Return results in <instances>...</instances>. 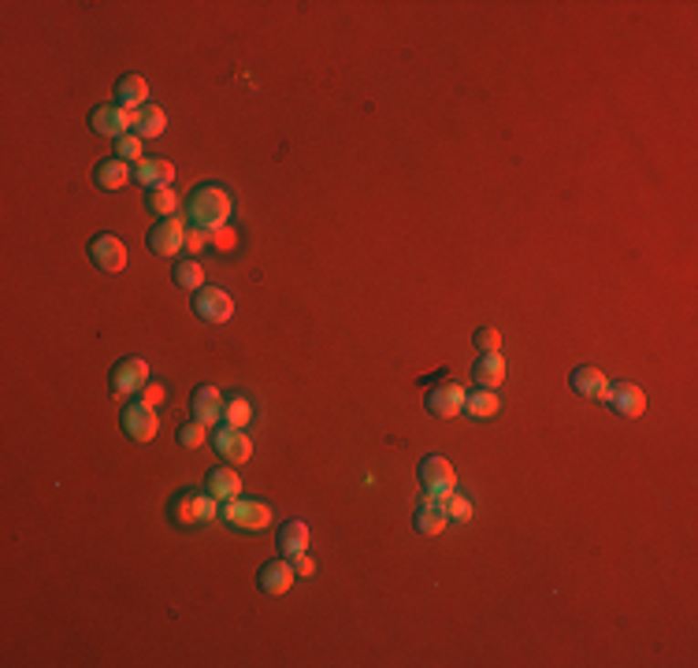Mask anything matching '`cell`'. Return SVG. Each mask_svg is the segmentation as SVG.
I'll use <instances>...</instances> for the list:
<instances>
[{"label":"cell","mask_w":698,"mask_h":668,"mask_svg":"<svg viewBox=\"0 0 698 668\" xmlns=\"http://www.w3.org/2000/svg\"><path fill=\"white\" fill-rule=\"evenodd\" d=\"M231 193L224 190V186H197L193 193H190V201H186V212H190V219H193V227H201V231H216V227H224V223L231 219Z\"/></svg>","instance_id":"1"},{"label":"cell","mask_w":698,"mask_h":668,"mask_svg":"<svg viewBox=\"0 0 698 668\" xmlns=\"http://www.w3.org/2000/svg\"><path fill=\"white\" fill-rule=\"evenodd\" d=\"M220 517L238 531H264L272 524V506L267 501H253V497H234L220 509Z\"/></svg>","instance_id":"2"},{"label":"cell","mask_w":698,"mask_h":668,"mask_svg":"<svg viewBox=\"0 0 698 668\" xmlns=\"http://www.w3.org/2000/svg\"><path fill=\"white\" fill-rule=\"evenodd\" d=\"M220 509H216V497L212 494H190L182 490L175 501H172V520L182 524V527H193V524H208L216 520Z\"/></svg>","instance_id":"3"},{"label":"cell","mask_w":698,"mask_h":668,"mask_svg":"<svg viewBox=\"0 0 698 668\" xmlns=\"http://www.w3.org/2000/svg\"><path fill=\"white\" fill-rule=\"evenodd\" d=\"M420 483H423V497H435L443 501L450 490H457V475H453V464L439 454L423 457L420 461Z\"/></svg>","instance_id":"4"},{"label":"cell","mask_w":698,"mask_h":668,"mask_svg":"<svg viewBox=\"0 0 698 668\" xmlns=\"http://www.w3.org/2000/svg\"><path fill=\"white\" fill-rule=\"evenodd\" d=\"M89 127L100 134V138H127L130 130H134V111L130 108H123V104H100L93 116H89Z\"/></svg>","instance_id":"5"},{"label":"cell","mask_w":698,"mask_h":668,"mask_svg":"<svg viewBox=\"0 0 698 668\" xmlns=\"http://www.w3.org/2000/svg\"><path fill=\"white\" fill-rule=\"evenodd\" d=\"M149 249L156 256H179L186 249V223L179 215H164L149 231Z\"/></svg>","instance_id":"6"},{"label":"cell","mask_w":698,"mask_h":668,"mask_svg":"<svg viewBox=\"0 0 698 668\" xmlns=\"http://www.w3.org/2000/svg\"><path fill=\"white\" fill-rule=\"evenodd\" d=\"M149 386V364L141 357H127L112 368V394L116 398H130V394H141Z\"/></svg>","instance_id":"7"},{"label":"cell","mask_w":698,"mask_h":668,"mask_svg":"<svg viewBox=\"0 0 698 668\" xmlns=\"http://www.w3.org/2000/svg\"><path fill=\"white\" fill-rule=\"evenodd\" d=\"M193 312L204 319V323H227L234 316V301L227 290L220 287H201L197 297H193Z\"/></svg>","instance_id":"8"},{"label":"cell","mask_w":698,"mask_h":668,"mask_svg":"<svg viewBox=\"0 0 698 668\" xmlns=\"http://www.w3.org/2000/svg\"><path fill=\"white\" fill-rule=\"evenodd\" d=\"M602 402H606L617 416H624V420H639L642 412H647V394H642L635 382H617V386H609Z\"/></svg>","instance_id":"9"},{"label":"cell","mask_w":698,"mask_h":668,"mask_svg":"<svg viewBox=\"0 0 698 668\" xmlns=\"http://www.w3.org/2000/svg\"><path fill=\"white\" fill-rule=\"evenodd\" d=\"M89 260L104 271V275H120L127 267V245L116 235H97L89 242Z\"/></svg>","instance_id":"10"},{"label":"cell","mask_w":698,"mask_h":668,"mask_svg":"<svg viewBox=\"0 0 698 668\" xmlns=\"http://www.w3.org/2000/svg\"><path fill=\"white\" fill-rule=\"evenodd\" d=\"M212 445H216V454L227 461V464H245L249 457H253V442H249V434L245 431H238V427H220L216 434H212Z\"/></svg>","instance_id":"11"},{"label":"cell","mask_w":698,"mask_h":668,"mask_svg":"<svg viewBox=\"0 0 698 668\" xmlns=\"http://www.w3.org/2000/svg\"><path fill=\"white\" fill-rule=\"evenodd\" d=\"M123 431H127L134 442H152V438H156V431H160L156 409H152V405H145L141 398H138V402H130V405L123 409Z\"/></svg>","instance_id":"12"},{"label":"cell","mask_w":698,"mask_h":668,"mask_svg":"<svg viewBox=\"0 0 698 668\" xmlns=\"http://www.w3.org/2000/svg\"><path fill=\"white\" fill-rule=\"evenodd\" d=\"M423 405H427V412L439 416V420H453V416L464 412V390L457 382H443V386H435L432 394L423 398Z\"/></svg>","instance_id":"13"},{"label":"cell","mask_w":698,"mask_h":668,"mask_svg":"<svg viewBox=\"0 0 698 668\" xmlns=\"http://www.w3.org/2000/svg\"><path fill=\"white\" fill-rule=\"evenodd\" d=\"M134 183L145 186V190H172V183H175V167H172V160L145 156V160L134 167Z\"/></svg>","instance_id":"14"},{"label":"cell","mask_w":698,"mask_h":668,"mask_svg":"<svg viewBox=\"0 0 698 668\" xmlns=\"http://www.w3.org/2000/svg\"><path fill=\"white\" fill-rule=\"evenodd\" d=\"M568 382H572V394L590 398V402H602V398H606V390H609L606 371H602V368H590V364H579V368L572 371Z\"/></svg>","instance_id":"15"},{"label":"cell","mask_w":698,"mask_h":668,"mask_svg":"<svg viewBox=\"0 0 698 668\" xmlns=\"http://www.w3.org/2000/svg\"><path fill=\"white\" fill-rule=\"evenodd\" d=\"M297 579V572H294V565L286 561H267L264 569H260V576H256V587L264 590V594H272V598H279V594H286L290 590V583Z\"/></svg>","instance_id":"16"},{"label":"cell","mask_w":698,"mask_h":668,"mask_svg":"<svg viewBox=\"0 0 698 668\" xmlns=\"http://www.w3.org/2000/svg\"><path fill=\"white\" fill-rule=\"evenodd\" d=\"M224 394H220V390L216 386H197L193 390V402H190V409H193V420L197 423H220L224 420Z\"/></svg>","instance_id":"17"},{"label":"cell","mask_w":698,"mask_h":668,"mask_svg":"<svg viewBox=\"0 0 698 668\" xmlns=\"http://www.w3.org/2000/svg\"><path fill=\"white\" fill-rule=\"evenodd\" d=\"M204 494H212L216 501H234V497H242V475L231 468V464H224V468H212L208 475H204Z\"/></svg>","instance_id":"18"},{"label":"cell","mask_w":698,"mask_h":668,"mask_svg":"<svg viewBox=\"0 0 698 668\" xmlns=\"http://www.w3.org/2000/svg\"><path fill=\"white\" fill-rule=\"evenodd\" d=\"M446 524H450V517L443 509V501H435V497H423V506L412 513V527L420 535H443Z\"/></svg>","instance_id":"19"},{"label":"cell","mask_w":698,"mask_h":668,"mask_svg":"<svg viewBox=\"0 0 698 668\" xmlns=\"http://www.w3.org/2000/svg\"><path fill=\"white\" fill-rule=\"evenodd\" d=\"M130 175H134V172H130V163L120 160V156H112V160H100V163H97L93 183H97L100 190H109V193H112V190H123V186L130 183Z\"/></svg>","instance_id":"20"},{"label":"cell","mask_w":698,"mask_h":668,"mask_svg":"<svg viewBox=\"0 0 698 668\" xmlns=\"http://www.w3.org/2000/svg\"><path fill=\"white\" fill-rule=\"evenodd\" d=\"M164 127H168L164 108H156V104H141V108L134 111V134H138L141 141L160 138V134H164Z\"/></svg>","instance_id":"21"},{"label":"cell","mask_w":698,"mask_h":668,"mask_svg":"<svg viewBox=\"0 0 698 668\" xmlns=\"http://www.w3.org/2000/svg\"><path fill=\"white\" fill-rule=\"evenodd\" d=\"M305 549H308V524L305 520H286L279 527V553L290 561V557H297Z\"/></svg>","instance_id":"22"},{"label":"cell","mask_w":698,"mask_h":668,"mask_svg":"<svg viewBox=\"0 0 698 668\" xmlns=\"http://www.w3.org/2000/svg\"><path fill=\"white\" fill-rule=\"evenodd\" d=\"M464 412H468L472 420H491V416H498V390L479 386V390H472V394H464Z\"/></svg>","instance_id":"23"},{"label":"cell","mask_w":698,"mask_h":668,"mask_svg":"<svg viewBox=\"0 0 698 668\" xmlns=\"http://www.w3.org/2000/svg\"><path fill=\"white\" fill-rule=\"evenodd\" d=\"M116 104L138 111L141 104H149V82H145L141 75H127V78H120V86H116Z\"/></svg>","instance_id":"24"},{"label":"cell","mask_w":698,"mask_h":668,"mask_svg":"<svg viewBox=\"0 0 698 668\" xmlns=\"http://www.w3.org/2000/svg\"><path fill=\"white\" fill-rule=\"evenodd\" d=\"M475 382L487 386V390H498L505 382V360L502 353H483L479 364H475Z\"/></svg>","instance_id":"25"},{"label":"cell","mask_w":698,"mask_h":668,"mask_svg":"<svg viewBox=\"0 0 698 668\" xmlns=\"http://www.w3.org/2000/svg\"><path fill=\"white\" fill-rule=\"evenodd\" d=\"M175 283L182 287V290H201L204 287V271H201V264L197 260H182L179 267H175Z\"/></svg>","instance_id":"26"},{"label":"cell","mask_w":698,"mask_h":668,"mask_svg":"<svg viewBox=\"0 0 698 668\" xmlns=\"http://www.w3.org/2000/svg\"><path fill=\"white\" fill-rule=\"evenodd\" d=\"M253 420V405H249V398H231L227 405H224V423L227 427H245Z\"/></svg>","instance_id":"27"},{"label":"cell","mask_w":698,"mask_h":668,"mask_svg":"<svg viewBox=\"0 0 698 668\" xmlns=\"http://www.w3.org/2000/svg\"><path fill=\"white\" fill-rule=\"evenodd\" d=\"M145 204H149L156 215H175L179 197H175V190H149V193H145Z\"/></svg>","instance_id":"28"},{"label":"cell","mask_w":698,"mask_h":668,"mask_svg":"<svg viewBox=\"0 0 698 668\" xmlns=\"http://www.w3.org/2000/svg\"><path fill=\"white\" fill-rule=\"evenodd\" d=\"M208 442V427L204 423H182L179 427V445H182V450H201V445Z\"/></svg>","instance_id":"29"},{"label":"cell","mask_w":698,"mask_h":668,"mask_svg":"<svg viewBox=\"0 0 698 668\" xmlns=\"http://www.w3.org/2000/svg\"><path fill=\"white\" fill-rule=\"evenodd\" d=\"M208 245L216 249V253H234L238 249V231L234 227H216V231H208Z\"/></svg>","instance_id":"30"},{"label":"cell","mask_w":698,"mask_h":668,"mask_svg":"<svg viewBox=\"0 0 698 668\" xmlns=\"http://www.w3.org/2000/svg\"><path fill=\"white\" fill-rule=\"evenodd\" d=\"M443 509H446V517H450V520H468V517H472V501H468L464 494L450 490V494L443 497Z\"/></svg>","instance_id":"31"},{"label":"cell","mask_w":698,"mask_h":668,"mask_svg":"<svg viewBox=\"0 0 698 668\" xmlns=\"http://www.w3.org/2000/svg\"><path fill=\"white\" fill-rule=\"evenodd\" d=\"M475 350H479V353H502V330L479 327V330H475Z\"/></svg>","instance_id":"32"},{"label":"cell","mask_w":698,"mask_h":668,"mask_svg":"<svg viewBox=\"0 0 698 668\" xmlns=\"http://www.w3.org/2000/svg\"><path fill=\"white\" fill-rule=\"evenodd\" d=\"M116 152H120V160H127V163H130V160H138V163H141V156H145V152H141V138H138V134L120 138V141H116Z\"/></svg>","instance_id":"33"},{"label":"cell","mask_w":698,"mask_h":668,"mask_svg":"<svg viewBox=\"0 0 698 668\" xmlns=\"http://www.w3.org/2000/svg\"><path fill=\"white\" fill-rule=\"evenodd\" d=\"M204 245H208V231H201V227L186 231V253H201Z\"/></svg>","instance_id":"34"},{"label":"cell","mask_w":698,"mask_h":668,"mask_svg":"<svg viewBox=\"0 0 698 668\" xmlns=\"http://www.w3.org/2000/svg\"><path fill=\"white\" fill-rule=\"evenodd\" d=\"M164 398H168V394H164V386H160V382H149V386L141 390V402L152 405V409H156L160 402H164Z\"/></svg>","instance_id":"35"},{"label":"cell","mask_w":698,"mask_h":668,"mask_svg":"<svg viewBox=\"0 0 698 668\" xmlns=\"http://www.w3.org/2000/svg\"><path fill=\"white\" fill-rule=\"evenodd\" d=\"M290 565H294V572H297V576H312V572H316V565H312L308 549H305V553H297V557H290Z\"/></svg>","instance_id":"36"}]
</instances>
